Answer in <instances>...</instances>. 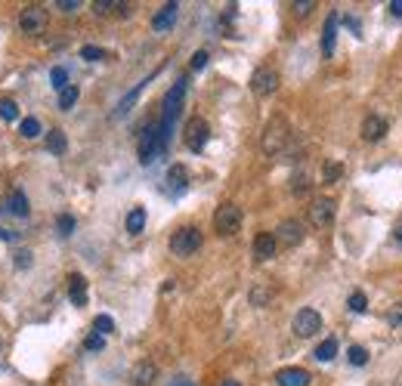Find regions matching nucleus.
I'll use <instances>...</instances> for the list:
<instances>
[{
	"label": "nucleus",
	"mask_w": 402,
	"mask_h": 386,
	"mask_svg": "<svg viewBox=\"0 0 402 386\" xmlns=\"http://www.w3.org/2000/svg\"><path fill=\"white\" fill-rule=\"evenodd\" d=\"M183 99H186V77H180L174 86H170L167 99H164V115H161V143L167 145L170 139V130H174V121L180 118V109H183Z\"/></svg>",
	"instance_id": "obj_1"
},
{
	"label": "nucleus",
	"mask_w": 402,
	"mask_h": 386,
	"mask_svg": "<svg viewBox=\"0 0 402 386\" xmlns=\"http://www.w3.org/2000/svg\"><path fill=\"white\" fill-rule=\"evenodd\" d=\"M288 139H291V127H288V121L282 115H275V118H269V124H266V130H263V151L266 155H279L282 149L288 145Z\"/></svg>",
	"instance_id": "obj_2"
},
{
	"label": "nucleus",
	"mask_w": 402,
	"mask_h": 386,
	"mask_svg": "<svg viewBox=\"0 0 402 386\" xmlns=\"http://www.w3.org/2000/svg\"><path fill=\"white\" fill-rule=\"evenodd\" d=\"M164 151V143H161V127H158L155 121L146 124L140 133V161L143 164H152L158 155Z\"/></svg>",
	"instance_id": "obj_3"
},
{
	"label": "nucleus",
	"mask_w": 402,
	"mask_h": 386,
	"mask_svg": "<svg viewBox=\"0 0 402 386\" xmlns=\"http://www.w3.org/2000/svg\"><path fill=\"white\" fill-rule=\"evenodd\" d=\"M199 248H201V232L195 229V226L176 229L174 238H170V250H174L176 257H192Z\"/></svg>",
	"instance_id": "obj_4"
},
{
	"label": "nucleus",
	"mask_w": 402,
	"mask_h": 386,
	"mask_svg": "<svg viewBox=\"0 0 402 386\" xmlns=\"http://www.w3.org/2000/svg\"><path fill=\"white\" fill-rule=\"evenodd\" d=\"M241 226V208L239 204H220L214 214V229L220 235H235Z\"/></svg>",
	"instance_id": "obj_5"
},
{
	"label": "nucleus",
	"mask_w": 402,
	"mask_h": 386,
	"mask_svg": "<svg viewBox=\"0 0 402 386\" xmlns=\"http://www.w3.org/2000/svg\"><path fill=\"white\" fill-rule=\"evenodd\" d=\"M291 328H294V334L307 340V337H313V334H319V331H322V315H319L316 309H309V306H307V309H300L298 315H294V324H291Z\"/></svg>",
	"instance_id": "obj_6"
},
{
	"label": "nucleus",
	"mask_w": 402,
	"mask_h": 386,
	"mask_svg": "<svg viewBox=\"0 0 402 386\" xmlns=\"http://www.w3.org/2000/svg\"><path fill=\"white\" fill-rule=\"evenodd\" d=\"M19 28L25 35H41L47 28V10L44 6H25L22 16H19Z\"/></svg>",
	"instance_id": "obj_7"
},
{
	"label": "nucleus",
	"mask_w": 402,
	"mask_h": 386,
	"mask_svg": "<svg viewBox=\"0 0 402 386\" xmlns=\"http://www.w3.org/2000/svg\"><path fill=\"white\" fill-rule=\"evenodd\" d=\"M334 210H338V204H334L331 198H316V201L309 204V226H316V229L331 226Z\"/></svg>",
	"instance_id": "obj_8"
},
{
	"label": "nucleus",
	"mask_w": 402,
	"mask_h": 386,
	"mask_svg": "<svg viewBox=\"0 0 402 386\" xmlns=\"http://www.w3.org/2000/svg\"><path fill=\"white\" fill-rule=\"evenodd\" d=\"M251 90L257 96H269V93L279 90V71L273 68H257L254 77H251Z\"/></svg>",
	"instance_id": "obj_9"
},
{
	"label": "nucleus",
	"mask_w": 402,
	"mask_h": 386,
	"mask_svg": "<svg viewBox=\"0 0 402 386\" xmlns=\"http://www.w3.org/2000/svg\"><path fill=\"white\" fill-rule=\"evenodd\" d=\"M208 136H210V127L204 118H192V121L186 124V145L192 151H201L204 143H208Z\"/></svg>",
	"instance_id": "obj_10"
},
{
	"label": "nucleus",
	"mask_w": 402,
	"mask_h": 386,
	"mask_svg": "<svg viewBox=\"0 0 402 386\" xmlns=\"http://www.w3.org/2000/svg\"><path fill=\"white\" fill-rule=\"evenodd\" d=\"M275 241L285 244V248H294V244L303 241V226L298 219H282L279 229H275Z\"/></svg>",
	"instance_id": "obj_11"
},
{
	"label": "nucleus",
	"mask_w": 402,
	"mask_h": 386,
	"mask_svg": "<svg viewBox=\"0 0 402 386\" xmlns=\"http://www.w3.org/2000/svg\"><path fill=\"white\" fill-rule=\"evenodd\" d=\"M275 250H279V241H275L273 232H260V235L254 238V259L266 263V259L275 257Z\"/></svg>",
	"instance_id": "obj_12"
},
{
	"label": "nucleus",
	"mask_w": 402,
	"mask_h": 386,
	"mask_svg": "<svg viewBox=\"0 0 402 386\" xmlns=\"http://www.w3.org/2000/svg\"><path fill=\"white\" fill-rule=\"evenodd\" d=\"M158 380V368L152 362H136L134 371H130V383L134 386H152Z\"/></svg>",
	"instance_id": "obj_13"
},
{
	"label": "nucleus",
	"mask_w": 402,
	"mask_h": 386,
	"mask_svg": "<svg viewBox=\"0 0 402 386\" xmlns=\"http://www.w3.org/2000/svg\"><path fill=\"white\" fill-rule=\"evenodd\" d=\"M384 133H387V121H384V118L368 115L365 121H362V139H365V143H378V139H384Z\"/></svg>",
	"instance_id": "obj_14"
},
{
	"label": "nucleus",
	"mask_w": 402,
	"mask_h": 386,
	"mask_svg": "<svg viewBox=\"0 0 402 386\" xmlns=\"http://www.w3.org/2000/svg\"><path fill=\"white\" fill-rule=\"evenodd\" d=\"M167 189H170V195H183L189 189V170L183 164H174L167 170Z\"/></svg>",
	"instance_id": "obj_15"
},
{
	"label": "nucleus",
	"mask_w": 402,
	"mask_h": 386,
	"mask_svg": "<svg viewBox=\"0 0 402 386\" xmlns=\"http://www.w3.org/2000/svg\"><path fill=\"white\" fill-rule=\"evenodd\" d=\"M338 25H340L338 12H331V16L325 19V31H322V56H325V59L334 53V41H338Z\"/></svg>",
	"instance_id": "obj_16"
},
{
	"label": "nucleus",
	"mask_w": 402,
	"mask_h": 386,
	"mask_svg": "<svg viewBox=\"0 0 402 386\" xmlns=\"http://www.w3.org/2000/svg\"><path fill=\"white\" fill-rule=\"evenodd\" d=\"M68 300L75 306H87V278L71 272L68 275Z\"/></svg>",
	"instance_id": "obj_17"
},
{
	"label": "nucleus",
	"mask_w": 402,
	"mask_h": 386,
	"mask_svg": "<svg viewBox=\"0 0 402 386\" xmlns=\"http://www.w3.org/2000/svg\"><path fill=\"white\" fill-rule=\"evenodd\" d=\"M176 10H180L176 3H164L161 10L155 12V19H152V28H155V31H170V28H174V22H176Z\"/></svg>",
	"instance_id": "obj_18"
},
{
	"label": "nucleus",
	"mask_w": 402,
	"mask_h": 386,
	"mask_svg": "<svg viewBox=\"0 0 402 386\" xmlns=\"http://www.w3.org/2000/svg\"><path fill=\"white\" fill-rule=\"evenodd\" d=\"M275 383L279 386H309V374L303 368H282L275 374Z\"/></svg>",
	"instance_id": "obj_19"
},
{
	"label": "nucleus",
	"mask_w": 402,
	"mask_h": 386,
	"mask_svg": "<svg viewBox=\"0 0 402 386\" xmlns=\"http://www.w3.org/2000/svg\"><path fill=\"white\" fill-rule=\"evenodd\" d=\"M143 229H146V208H134L127 214V232L130 235H140Z\"/></svg>",
	"instance_id": "obj_20"
},
{
	"label": "nucleus",
	"mask_w": 402,
	"mask_h": 386,
	"mask_svg": "<svg viewBox=\"0 0 402 386\" xmlns=\"http://www.w3.org/2000/svg\"><path fill=\"white\" fill-rule=\"evenodd\" d=\"M319 362H331L334 356H338V340L334 337H328V340H322L319 346H316V352H313Z\"/></svg>",
	"instance_id": "obj_21"
},
{
	"label": "nucleus",
	"mask_w": 402,
	"mask_h": 386,
	"mask_svg": "<svg viewBox=\"0 0 402 386\" xmlns=\"http://www.w3.org/2000/svg\"><path fill=\"white\" fill-rule=\"evenodd\" d=\"M47 149L53 151V155H62V151L68 149V139H65L62 130H50L47 133Z\"/></svg>",
	"instance_id": "obj_22"
},
{
	"label": "nucleus",
	"mask_w": 402,
	"mask_h": 386,
	"mask_svg": "<svg viewBox=\"0 0 402 386\" xmlns=\"http://www.w3.org/2000/svg\"><path fill=\"white\" fill-rule=\"evenodd\" d=\"M6 204H10V210H12V214H16V217H28V198H25L19 189L12 192V195H10V201H6Z\"/></svg>",
	"instance_id": "obj_23"
},
{
	"label": "nucleus",
	"mask_w": 402,
	"mask_h": 386,
	"mask_svg": "<svg viewBox=\"0 0 402 386\" xmlns=\"http://www.w3.org/2000/svg\"><path fill=\"white\" fill-rule=\"evenodd\" d=\"M75 102H77V86H75V84H68L62 93H59V109H62V111H68Z\"/></svg>",
	"instance_id": "obj_24"
},
{
	"label": "nucleus",
	"mask_w": 402,
	"mask_h": 386,
	"mask_svg": "<svg viewBox=\"0 0 402 386\" xmlns=\"http://www.w3.org/2000/svg\"><path fill=\"white\" fill-rule=\"evenodd\" d=\"M19 133H22L25 139H35L37 133H41V121H37V118H22V124H19Z\"/></svg>",
	"instance_id": "obj_25"
},
{
	"label": "nucleus",
	"mask_w": 402,
	"mask_h": 386,
	"mask_svg": "<svg viewBox=\"0 0 402 386\" xmlns=\"http://www.w3.org/2000/svg\"><path fill=\"white\" fill-rule=\"evenodd\" d=\"M111 331H115V322H111V315H96L93 318V334L105 337V334H111Z\"/></svg>",
	"instance_id": "obj_26"
},
{
	"label": "nucleus",
	"mask_w": 402,
	"mask_h": 386,
	"mask_svg": "<svg viewBox=\"0 0 402 386\" xmlns=\"http://www.w3.org/2000/svg\"><path fill=\"white\" fill-rule=\"evenodd\" d=\"M0 118H3V121H16V118H19L16 99H0Z\"/></svg>",
	"instance_id": "obj_27"
},
{
	"label": "nucleus",
	"mask_w": 402,
	"mask_h": 386,
	"mask_svg": "<svg viewBox=\"0 0 402 386\" xmlns=\"http://www.w3.org/2000/svg\"><path fill=\"white\" fill-rule=\"evenodd\" d=\"M56 229H59V235H62V238H68L71 232H75V217H71V214H62V217L56 219Z\"/></svg>",
	"instance_id": "obj_28"
},
{
	"label": "nucleus",
	"mask_w": 402,
	"mask_h": 386,
	"mask_svg": "<svg viewBox=\"0 0 402 386\" xmlns=\"http://www.w3.org/2000/svg\"><path fill=\"white\" fill-rule=\"evenodd\" d=\"M50 81H53V86H56L59 93H62L65 86H68V71H65V68H59V65H56V68L50 71Z\"/></svg>",
	"instance_id": "obj_29"
},
{
	"label": "nucleus",
	"mask_w": 402,
	"mask_h": 386,
	"mask_svg": "<svg viewBox=\"0 0 402 386\" xmlns=\"http://www.w3.org/2000/svg\"><path fill=\"white\" fill-rule=\"evenodd\" d=\"M81 59H87V62H100V59H105V50L102 46L87 44V46H81Z\"/></svg>",
	"instance_id": "obj_30"
},
{
	"label": "nucleus",
	"mask_w": 402,
	"mask_h": 386,
	"mask_svg": "<svg viewBox=\"0 0 402 386\" xmlns=\"http://www.w3.org/2000/svg\"><path fill=\"white\" fill-rule=\"evenodd\" d=\"M347 358H350V365H356V368H362V365H368V352L362 349V346H350V352H347Z\"/></svg>",
	"instance_id": "obj_31"
},
{
	"label": "nucleus",
	"mask_w": 402,
	"mask_h": 386,
	"mask_svg": "<svg viewBox=\"0 0 402 386\" xmlns=\"http://www.w3.org/2000/svg\"><path fill=\"white\" fill-rule=\"evenodd\" d=\"M340 176H344V164L328 161V164H325V183H338Z\"/></svg>",
	"instance_id": "obj_32"
},
{
	"label": "nucleus",
	"mask_w": 402,
	"mask_h": 386,
	"mask_svg": "<svg viewBox=\"0 0 402 386\" xmlns=\"http://www.w3.org/2000/svg\"><path fill=\"white\" fill-rule=\"evenodd\" d=\"M269 300H273V291H269V288H254L251 291V303L254 306H266Z\"/></svg>",
	"instance_id": "obj_33"
},
{
	"label": "nucleus",
	"mask_w": 402,
	"mask_h": 386,
	"mask_svg": "<svg viewBox=\"0 0 402 386\" xmlns=\"http://www.w3.org/2000/svg\"><path fill=\"white\" fill-rule=\"evenodd\" d=\"M93 10L100 12V16H109L111 10H124V3H115V0H111V3H109V0H96V3H93Z\"/></svg>",
	"instance_id": "obj_34"
},
{
	"label": "nucleus",
	"mask_w": 402,
	"mask_h": 386,
	"mask_svg": "<svg viewBox=\"0 0 402 386\" xmlns=\"http://www.w3.org/2000/svg\"><path fill=\"white\" fill-rule=\"evenodd\" d=\"M350 309H353V312H365V309H368V300H365V294H362V291L350 294Z\"/></svg>",
	"instance_id": "obj_35"
},
{
	"label": "nucleus",
	"mask_w": 402,
	"mask_h": 386,
	"mask_svg": "<svg viewBox=\"0 0 402 386\" xmlns=\"http://www.w3.org/2000/svg\"><path fill=\"white\" fill-rule=\"evenodd\" d=\"M102 346H105V340H102L100 334H90L87 340H84V349H90V352H100Z\"/></svg>",
	"instance_id": "obj_36"
},
{
	"label": "nucleus",
	"mask_w": 402,
	"mask_h": 386,
	"mask_svg": "<svg viewBox=\"0 0 402 386\" xmlns=\"http://www.w3.org/2000/svg\"><path fill=\"white\" fill-rule=\"evenodd\" d=\"M387 322H390L393 328H402V303H399V306H393V309L387 312Z\"/></svg>",
	"instance_id": "obj_37"
},
{
	"label": "nucleus",
	"mask_w": 402,
	"mask_h": 386,
	"mask_svg": "<svg viewBox=\"0 0 402 386\" xmlns=\"http://www.w3.org/2000/svg\"><path fill=\"white\" fill-rule=\"evenodd\" d=\"M307 189H309V179L303 176V173H298V176H294V195H303Z\"/></svg>",
	"instance_id": "obj_38"
},
{
	"label": "nucleus",
	"mask_w": 402,
	"mask_h": 386,
	"mask_svg": "<svg viewBox=\"0 0 402 386\" xmlns=\"http://www.w3.org/2000/svg\"><path fill=\"white\" fill-rule=\"evenodd\" d=\"M204 65H208V53L199 50V53H195V56H192V71H201Z\"/></svg>",
	"instance_id": "obj_39"
},
{
	"label": "nucleus",
	"mask_w": 402,
	"mask_h": 386,
	"mask_svg": "<svg viewBox=\"0 0 402 386\" xmlns=\"http://www.w3.org/2000/svg\"><path fill=\"white\" fill-rule=\"evenodd\" d=\"M309 10H316L313 0H300V3H294V12H298V16H307Z\"/></svg>",
	"instance_id": "obj_40"
},
{
	"label": "nucleus",
	"mask_w": 402,
	"mask_h": 386,
	"mask_svg": "<svg viewBox=\"0 0 402 386\" xmlns=\"http://www.w3.org/2000/svg\"><path fill=\"white\" fill-rule=\"evenodd\" d=\"M77 6H81L77 0H59V10H65V12H75Z\"/></svg>",
	"instance_id": "obj_41"
},
{
	"label": "nucleus",
	"mask_w": 402,
	"mask_h": 386,
	"mask_svg": "<svg viewBox=\"0 0 402 386\" xmlns=\"http://www.w3.org/2000/svg\"><path fill=\"white\" fill-rule=\"evenodd\" d=\"M390 16L402 19V0H393V3H390Z\"/></svg>",
	"instance_id": "obj_42"
},
{
	"label": "nucleus",
	"mask_w": 402,
	"mask_h": 386,
	"mask_svg": "<svg viewBox=\"0 0 402 386\" xmlns=\"http://www.w3.org/2000/svg\"><path fill=\"white\" fill-rule=\"evenodd\" d=\"M31 263V254L28 250H19V266H28Z\"/></svg>",
	"instance_id": "obj_43"
},
{
	"label": "nucleus",
	"mask_w": 402,
	"mask_h": 386,
	"mask_svg": "<svg viewBox=\"0 0 402 386\" xmlns=\"http://www.w3.org/2000/svg\"><path fill=\"white\" fill-rule=\"evenodd\" d=\"M344 25H350V28H353V35L359 37V22H356V19H350V16H347V19H344Z\"/></svg>",
	"instance_id": "obj_44"
},
{
	"label": "nucleus",
	"mask_w": 402,
	"mask_h": 386,
	"mask_svg": "<svg viewBox=\"0 0 402 386\" xmlns=\"http://www.w3.org/2000/svg\"><path fill=\"white\" fill-rule=\"evenodd\" d=\"M0 238H3V241H16V232H10V229H0Z\"/></svg>",
	"instance_id": "obj_45"
},
{
	"label": "nucleus",
	"mask_w": 402,
	"mask_h": 386,
	"mask_svg": "<svg viewBox=\"0 0 402 386\" xmlns=\"http://www.w3.org/2000/svg\"><path fill=\"white\" fill-rule=\"evenodd\" d=\"M170 386H192V383H189V380H186V377H176V380H174V383H170Z\"/></svg>",
	"instance_id": "obj_46"
},
{
	"label": "nucleus",
	"mask_w": 402,
	"mask_h": 386,
	"mask_svg": "<svg viewBox=\"0 0 402 386\" xmlns=\"http://www.w3.org/2000/svg\"><path fill=\"white\" fill-rule=\"evenodd\" d=\"M223 386H241L239 380H223Z\"/></svg>",
	"instance_id": "obj_47"
},
{
	"label": "nucleus",
	"mask_w": 402,
	"mask_h": 386,
	"mask_svg": "<svg viewBox=\"0 0 402 386\" xmlns=\"http://www.w3.org/2000/svg\"><path fill=\"white\" fill-rule=\"evenodd\" d=\"M396 241L402 244V226H399V229H396Z\"/></svg>",
	"instance_id": "obj_48"
}]
</instances>
